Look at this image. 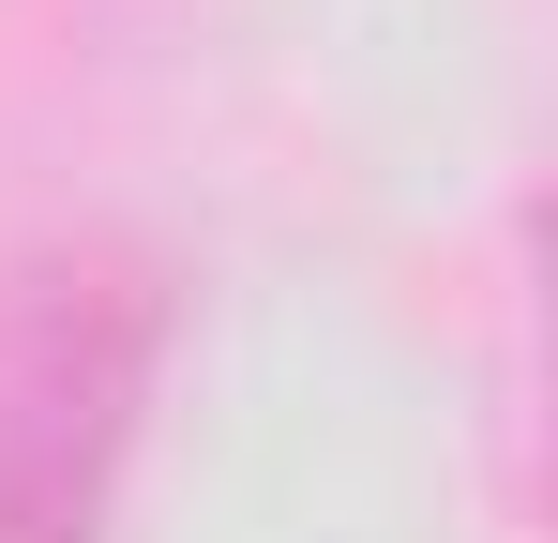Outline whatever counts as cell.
<instances>
[{
	"label": "cell",
	"mask_w": 558,
	"mask_h": 543,
	"mask_svg": "<svg viewBox=\"0 0 558 543\" xmlns=\"http://www.w3.org/2000/svg\"><path fill=\"white\" fill-rule=\"evenodd\" d=\"M167 348V272L121 227H76L15 272L0 317V543H106L121 452Z\"/></svg>",
	"instance_id": "1"
}]
</instances>
